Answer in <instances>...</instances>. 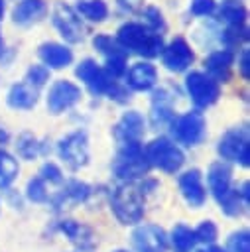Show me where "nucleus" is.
<instances>
[{
	"label": "nucleus",
	"instance_id": "obj_36",
	"mask_svg": "<svg viewBox=\"0 0 250 252\" xmlns=\"http://www.w3.org/2000/svg\"><path fill=\"white\" fill-rule=\"evenodd\" d=\"M106 96H108L110 100L118 102V104H126V102L130 100V91H128L126 85H120L118 81H112L110 89L106 91Z\"/></svg>",
	"mask_w": 250,
	"mask_h": 252
},
{
	"label": "nucleus",
	"instance_id": "obj_16",
	"mask_svg": "<svg viewBox=\"0 0 250 252\" xmlns=\"http://www.w3.org/2000/svg\"><path fill=\"white\" fill-rule=\"evenodd\" d=\"M207 189L211 191V195L215 197V201H222L230 189H232V167L219 159V161H213L207 169Z\"/></svg>",
	"mask_w": 250,
	"mask_h": 252
},
{
	"label": "nucleus",
	"instance_id": "obj_2",
	"mask_svg": "<svg viewBox=\"0 0 250 252\" xmlns=\"http://www.w3.org/2000/svg\"><path fill=\"white\" fill-rule=\"evenodd\" d=\"M116 41L128 53H136V55L146 57V59L157 57L163 49L161 33H156L146 24H138V22L122 24L116 32Z\"/></svg>",
	"mask_w": 250,
	"mask_h": 252
},
{
	"label": "nucleus",
	"instance_id": "obj_38",
	"mask_svg": "<svg viewBox=\"0 0 250 252\" xmlns=\"http://www.w3.org/2000/svg\"><path fill=\"white\" fill-rule=\"evenodd\" d=\"M238 69H240V75L248 81L250 79V51H248V47H240V53H238Z\"/></svg>",
	"mask_w": 250,
	"mask_h": 252
},
{
	"label": "nucleus",
	"instance_id": "obj_6",
	"mask_svg": "<svg viewBox=\"0 0 250 252\" xmlns=\"http://www.w3.org/2000/svg\"><path fill=\"white\" fill-rule=\"evenodd\" d=\"M217 154L226 163H236L242 167L250 165V140H248V126H234L228 128L217 142Z\"/></svg>",
	"mask_w": 250,
	"mask_h": 252
},
{
	"label": "nucleus",
	"instance_id": "obj_26",
	"mask_svg": "<svg viewBox=\"0 0 250 252\" xmlns=\"http://www.w3.org/2000/svg\"><path fill=\"white\" fill-rule=\"evenodd\" d=\"M219 20L226 26H240L246 24V8L240 0H224L219 8Z\"/></svg>",
	"mask_w": 250,
	"mask_h": 252
},
{
	"label": "nucleus",
	"instance_id": "obj_25",
	"mask_svg": "<svg viewBox=\"0 0 250 252\" xmlns=\"http://www.w3.org/2000/svg\"><path fill=\"white\" fill-rule=\"evenodd\" d=\"M167 240L171 242L173 252H193L195 250V244H197L193 228L187 226V224H183V222H177L171 228Z\"/></svg>",
	"mask_w": 250,
	"mask_h": 252
},
{
	"label": "nucleus",
	"instance_id": "obj_33",
	"mask_svg": "<svg viewBox=\"0 0 250 252\" xmlns=\"http://www.w3.org/2000/svg\"><path fill=\"white\" fill-rule=\"evenodd\" d=\"M142 16H144V24L156 32V33H163L165 32V20H163V14L156 8V6H146L142 10Z\"/></svg>",
	"mask_w": 250,
	"mask_h": 252
},
{
	"label": "nucleus",
	"instance_id": "obj_20",
	"mask_svg": "<svg viewBox=\"0 0 250 252\" xmlns=\"http://www.w3.org/2000/svg\"><path fill=\"white\" fill-rule=\"evenodd\" d=\"M37 55L47 69H65L67 65L73 63V51L65 43H57V41L41 43Z\"/></svg>",
	"mask_w": 250,
	"mask_h": 252
},
{
	"label": "nucleus",
	"instance_id": "obj_27",
	"mask_svg": "<svg viewBox=\"0 0 250 252\" xmlns=\"http://www.w3.org/2000/svg\"><path fill=\"white\" fill-rule=\"evenodd\" d=\"M18 173H20L18 159L12 154H8L6 150L0 148V191L8 189L16 181Z\"/></svg>",
	"mask_w": 250,
	"mask_h": 252
},
{
	"label": "nucleus",
	"instance_id": "obj_7",
	"mask_svg": "<svg viewBox=\"0 0 250 252\" xmlns=\"http://www.w3.org/2000/svg\"><path fill=\"white\" fill-rule=\"evenodd\" d=\"M57 156L69 169H73V171L83 169L91 159L87 132L85 130H73V132L65 134L57 142Z\"/></svg>",
	"mask_w": 250,
	"mask_h": 252
},
{
	"label": "nucleus",
	"instance_id": "obj_9",
	"mask_svg": "<svg viewBox=\"0 0 250 252\" xmlns=\"http://www.w3.org/2000/svg\"><path fill=\"white\" fill-rule=\"evenodd\" d=\"M51 22L67 43H81L85 39V33H87L85 24L77 14V10L71 8L69 4L57 2L51 12Z\"/></svg>",
	"mask_w": 250,
	"mask_h": 252
},
{
	"label": "nucleus",
	"instance_id": "obj_39",
	"mask_svg": "<svg viewBox=\"0 0 250 252\" xmlns=\"http://www.w3.org/2000/svg\"><path fill=\"white\" fill-rule=\"evenodd\" d=\"M116 4H118V8H120V10L134 14V12L142 10V6H144V0H116Z\"/></svg>",
	"mask_w": 250,
	"mask_h": 252
},
{
	"label": "nucleus",
	"instance_id": "obj_18",
	"mask_svg": "<svg viewBox=\"0 0 250 252\" xmlns=\"http://www.w3.org/2000/svg\"><path fill=\"white\" fill-rule=\"evenodd\" d=\"M173 96L165 89H157L152 94V110H150V124L154 128H163L169 126L173 120Z\"/></svg>",
	"mask_w": 250,
	"mask_h": 252
},
{
	"label": "nucleus",
	"instance_id": "obj_35",
	"mask_svg": "<svg viewBox=\"0 0 250 252\" xmlns=\"http://www.w3.org/2000/svg\"><path fill=\"white\" fill-rule=\"evenodd\" d=\"M37 175H39L47 185H63V183H65V175H63V171H61L55 163H51V161L43 163Z\"/></svg>",
	"mask_w": 250,
	"mask_h": 252
},
{
	"label": "nucleus",
	"instance_id": "obj_8",
	"mask_svg": "<svg viewBox=\"0 0 250 252\" xmlns=\"http://www.w3.org/2000/svg\"><path fill=\"white\" fill-rule=\"evenodd\" d=\"M185 91H187L191 102L197 108H209L220 96L219 83L213 77H209L207 73H203V71L187 73V77H185Z\"/></svg>",
	"mask_w": 250,
	"mask_h": 252
},
{
	"label": "nucleus",
	"instance_id": "obj_40",
	"mask_svg": "<svg viewBox=\"0 0 250 252\" xmlns=\"http://www.w3.org/2000/svg\"><path fill=\"white\" fill-rule=\"evenodd\" d=\"M193 252H226V250L220 248V246H215V244H205L203 248H197V250H193Z\"/></svg>",
	"mask_w": 250,
	"mask_h": 252
},
{
	"label": "nucleus",
	"instance_id": "obj_19",
	"mask_svg": "<svg viewBox=\"0 0 250 252\" xmlns=\"http://www.w3.org/2000/svg\"><path fill=\"white\" fill-rule=\"evenodd\" d=\"M232 61H234V53L228 47L209 53V57L205 59L207 75L213 77L219 85L220 83H228L230 81V71H232Z\"/></svg>",
	"mask_w": 250,
	"mask_h": 252
},
{
	"label": "nucleus",
	"instance_id": "obj_28",
	"mask_svg": "<svg viewBox=\"0 0 250 252\" xmlns=\"http://www.w3.org/2000/svg\"><path fill=\"white\" fill-rule=\"evenodd\" d=\"M77 14L87 18L89 22H102L108 16V6L104 0H79Z\"/></svg>",
	"mask_w": 250,
	"mask_h": 252
},
{
	"label": "nucleus",
	"instance_id": "obj_24",
	"mask_svg": "<svg viewBox=\"0 0 250 252\" xmlns=\"http://www.w3.org/2000/svg\"><path fill=\"white\" fill-rule=\"evenodd\" d=\"M16 152L22 159H35L39 156L49 154V144L47 140L37 138L31 132H22L16 140Z\"/></svg>",
	"mask_w": 250,
	"mask_h": 252
},
{
	"label": "nucleus",
	"instance_id": "obj_10",
	"mask_svg": "<svg viewBox=\"0 0 250 252\" xmlns=\"http://www.w3.org/2000/svg\"><path fill=\"white\" fill-rule=\"evenodd\" d=\"M81 96H83V93H81L79 85H75L73 81H67V79H59L47 91V98H45L47 112L53 116H59V114L71 110L81 100Z\"/></svg>",
	"mask_w": 250,
	"mask_h": 252
},
{
	"label": "nucleus",
	"instance_id": "obj_34",
	"mask_svg": "<svg viewBox=\"0 0 250 252\" xmlns=\"http://www.w3.org/2000/svg\"><path fill=\"white\" fill-rule=\"evenodd\" d=\"M49 71H51V69H47L43 63H41V65H30L28 71H26L24 81L30 83V85L35 87V89H41V87L49 81Z\"/></svg>",
	"mask_w": 250,
	"mask_h": 252
},
{
	"label": "nucleus",
	"instance_id": "obj_30",
	"mask_svg": "<svg viewBox=\"0 0 250 252\" xmlns=\"http://www.w3.org/2000/svg\"><path fill=\"white\" fill-rule=\"evenodd\" d=\"M26 197H28L31 203H37V205L47 203V199H49L47 183H45L39 175L31 177V179L28 181V185H26Z\"/></svg>",
	"mask_w": 250,
	"mask_h": 252
},
{
	"label": "nucleus",
	"instance_id": "obj_32",
	"mask_svg": "<svg viewBox=\"0 0 250 252\" xmlns=\"http://www.w3.org/2000/svg\"><path fill=\"white\" fill-rule=\"evenodd\" d=\"M226 252H250V232L248 228L234 230L226 238Z\"/></svg>",
	"mask_w": 250,
	"mask_h": 252
},
{
	"label": "nucleus",
	"instance_id": "obj_22",
	"mask_svg": "<svg viewBox=\"0 0 250 252\" xmlns=\"http://www.w3.org/2000/svg\"><path fill=\"white\" fill-rule=\"evenodd\" d=\"M39 100V89L31 87L26 81L14 83L6 94V102L14 110H31Z\"/></svg>",
	"mask_w": 250,
	"mask_h": 252
},
{
	"label": "nucleus",
	"instance_id": "obj_29",
	"mask_svg": "<svg viewBox=\"0 0 250 252\" xmlns=\"http://www.w3.org/2000/svg\"><path fill=\"white\" fill-rule=\"evenodd\" d=\"M93 47H94L98 53H102L104 59H106V57H112V55L128 53L116 39H112V37L106 35V33H96V35L93 37Z\"/></svg>",
	"mask_w": 250,
	"mask_h": 252
},
{
	"label": "nucleus",
	"instance_id": "obj_5",
	"mask_svg": "<svg viewBox=\"0 0 250 252\" xmlns=\"http://www.w3.org/2000/svg\"><path fill=\"white\" fill-rule=\"evenodd\" d=\"M169 130L175 144L195 148L207 138V120L201 110H189L179 116H173V120L169 122Z\"/></svg>",
	"mask_w": 250,
	"mask_h": 252
},
{
	"label": "nucleus",
	"instance_id": "obj_45",
	"mask_svg": "<svg viewBox=\"0 0 250 252\" xmlns=\"http://www.w3.org/2000/svg\"><path fill=\"white\" fill-rule=\"evenodd\" d=\"M112 252H130V250H126V248H116V250H112Z\"/></svg>",
	"mask_w": 250,
	"mask_h": 252
},
{
	"label": "nucleus",
	"instance_id": "obj_14",
	"mask_svg": "<svg viewBox=\"0 0 250 252\" xmlns=\"http://www.w3.org/2000/svg\"><path fill=\"white\" fill-rule=\"evenodd\" d=\"M177 185L189 209H201L207 203V185L203 181V173L197 167L183 171L177 179Z\"/></svg>",
	"mask_w": 250,
	"mask_h": 252
},
{
	"label": "nucleus",
	"instance_id": "obj_31",
	"mask_svg": "<svg viewBox=\"0 0 250 252\" xmlns=\"http://www.w3.org/2000/svg\"><path fill=\"white\" fill-rule=\"evenodd\" d=\"M195 240L201 244H215V240L219 238V226L215 224V220H201L195 228Z\"/></svg>",
	"mask_w": 250,
	"mask_h": 252
},
{
	"label": "nucleus",
	"instance_id": "obj_17",
	"mask_svg": "<svg viewBox=\"0 0 250 252\" xmlns=\"http://www.w3.org/2000/svg\"><path fill=\"white\" fill-rule=\"evenodd\" d=\"M124 85L132 91L146 93L157 85V69L150 61H138L124 73Z\"/></svg>",
	"mask_w": 250,
	"mask_h": 252
},
{
	"label": "nucleus",
	"instance_id": "obj_21",
	"mask_svg": "<svg viewBox=\"0 0 250 252\" xmlns=\"http://www.w3.org/2000/svg\"><path fill=\"white\" fill-rule=\"evenodd\" d=\"M47 2L45 0H20L12 10V22L16 26H31L45 18Z\"/></svg>",
	"mask_w": 250,
	"mask_h": 252
},
{
	"label": "nucleus",
	"instance_id": "obj_3",
	"mask_svg": "<svg viewBox=\"0 0 250 252\" xmlns=\"http://www.w3.org/2000/svg\"><path fill=\"white\" fill-rule=\"evenodd\" d=\"M152 169L142 142L118 144V150L112 158L110 171L118 181H140Z\"/></svg>",
	"mask_w": 250,
	"mask_h": 252
},
{
	"label": "nucleus",
	"instance_id": "obj_44",
	"mask_svg": "<svg viewBox=\"0 0 250 252\" xmlns=\"http://www.w3.org/2000/svg\"><path fill=\"white\" fill-rule=\"evenodd\" d=\"M73 252H93V248H77V250H73Z\"/></svg>",
	"mask_w": 250,
	"mask_h": 252
},
{
	"label": "nucleus",
	"instance_id": "obj_13",
	"mask_svg": "<svg viewBox=\"0 0 250 252\" xmlns=\"http://www.w3.org/2000/svg\"><path fill=\"white\" fill-rule=\"evenodd\" d=\"M193 61H195V53H193L191 45L183 37L171 39L161 49V63L171 73H183V71H187L193 65Z\"/></svg>",
	"mask_w": 250,
	"mask_h": 252
},
{
	"label": "nucleus",
	"instance_id": "obj_46",
	"mask_svg": "<svg viewBox=\"0 0 250 252\" xmlns=\"http://www.w3.org/2000/svg\"><path fill=\"white\" fill-rule=\"evenodd\" d=\"M0 209H2V207H0Z\"/></svg>",
	"mask_w": 250,
	"mask_h": 252
},
{
	"label": "nucleus",
	"instance_id": "obj_42",
	"mask_svg": "<svg viewBox=\"0 0 250 252\" xmlns=\"http://www.w3.org/2000/svg\"><path fill=\"white\" fill-rule=\"evenodd\" d=\"M4 53H6V41L2 37V30H0V59L4 57Z\"/></svg>",
	"mask_w": 250,
	"mask_h": 252
},
{
	"label": "nucleus",
	"instance_id": "obj_11",
	"mask_svg": "<svg viewBox=\"0 0 250 252\" xmlns=\"http://www.w3.org/2000/svg\"><path fill=\"white\" fill-rule=\"evenodd\" d=\"M132 248L134 252H165L169 246L167 240V232L152 222H144V224H136V228L132 230Z\"/></svg>",
	"mask_w": 250,
	"mask_h": 252
},
{
	"label": "nucleus",
	"instance_id": "obj_1",
	"mask_svg": "<svg viewBox=\"0 0 250 252\" xmlns=\"http://www.w3.org/2000/svg\"><path fill=\"white\" fill-rule=\"evenodd\" d=\"M108 207L120 224L136 226L146 213V195L136 181H120L108 189Z\"/></svg>",
	"mask_w": 250,
	"mask_h": 252
},
{
	"label": "nucleus",
	"instance_id": "obj_4",
	"mask_svg": "<svg viewBox=\"0 0 250 252\" xmlns=\"http://www.w3.org/2000/svg\"><path fill=\"white\" fill-rule=\"evenodd\" d=\"M144 152H146V158L152 167H156L163 173H169V175L177 173L185 163V154L179 148V144H175L173 140H169L165 136L154 138L146 146Z\"/></svg>",
	"mask_w": 250,
	"mask_h": 252
},
{
	"label": "nucleus",
	"instance_id": "obj_43",
	"mask_svg": "<svg viewBox=\"0 0 250 252\" xmlns=\"http://www.w3.org/2000/svg\"><path fill=\"white\" fill-rule=\"evenodd\" d=\"M4 10H6V0H0V20L4 18Z\"/></svg>",
	"mask_w": 250,
	"mask_h": 252
},
{
	"label": "nucleus",
	"instance_id": "obj_37",
	"mask_svg": "<svg viewBox=\"0 0 250 252\" xmlns=\"http://www.w3.org/2000/svg\"><path fill=\"white\" fill-rule=\"evenodd\" d=\"M189 10H191L193 16L205 18V16L215 14V10H217V2H215V0H191Z\"/></svg>",
	"mask_w": 250,
	"mask_h": 252
},
{
	"label": "nucleus",
	"instance_id": "obj_23",
	"mask_svg": "<svg viewBox=\"0 0 250 252\" xmlns=\"http://www.w3.org/2000/svg\"><path fill=\"white\" fill-rule=\"evenodd\" d=\"M59 232L65 234L77 248H93L94 246V232L91 226L83 224V222H77L73 219H63L59 220L57 224Z\"/></svg>",
	"mask_w": 250,
	"mask_h": 252
},
{
	"label": "nucleus",
	"instance_id": "obj_12",
	"mask_svg": "<svg viewBox=\"0 0 250 252\" xmlns=\"http://www.w3.org/2000/svg\"><path fill=\"white\" fill-rule=\"evenodd\" d=\"M75 75H77L79 81H83V85H85V87L89 89V93L94 94V96L106 94V91L110 89L112 81H116V79H112V77L104 71V67H100L94 59H83V61L77 65Z\"/></svg>",
	"mask_w": 250,
	"mask_h": 252
},
{
	"label": "nucleus",
	"instance_id": "obj_15",
	"mask_svg": "<svg viewBox=\"0 0 250 252\" xmlns=\"http://www.w3.org/2000/svg\"><path fill=\"white\" fill-rule=\"evenodd\" d=\"M144 132H146V120L138 110H126L112 126V138L116 140V144L142 142Z\"/></svg>",
	"mask_w": 250,
	"mask_h": 252
},
{
	"label": "nucleus",
	"instance_id": "obj_41",
	"mask_svg": "<svg viewBox=\"0 0 250 252\" xmlns=\"http://www.w3.org/2000/svg\"><path fill=\"white\" fill-rule=\"evenodd\" d=\"M8 140H10V134H8V130H6V128L0 124V146H4Z\"/></svg>",
	"mask_w": 250,
	"mask_h": 252
}]
</instances>
